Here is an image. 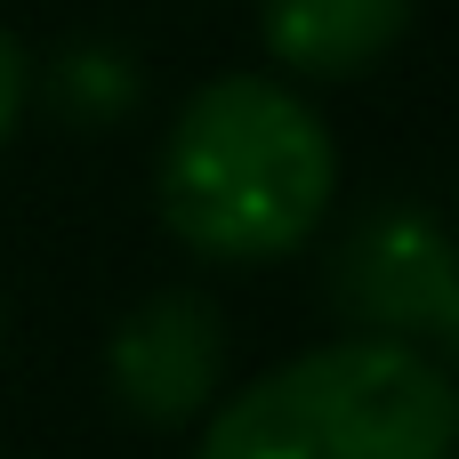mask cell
<instances>
[{
	"instance_id": "2",
	"label": "cell",
	"mask_w": 459,
	"mask_h": 459,
	"mask_svg": "<svg viewBox=\"0 0 459 459\" xmlns=\"http://www.w3.org/2000/svg\"><path fill=\"white\" fill-rule=\"evenodd\" d=\"M459 387L411 339H339L274 363L194 436V459H452Z\"/></svg>"
},
{
	"instance_id": "4",
	"label": "cell",
	"mask_w": 459,
	"mask_h": 459,
	"mask_svg": "<svg viewBox=\"0 0 459 459\" xmlns=\"http://www.w3.org/2000/svg\"><path fill=\"white\" fill-rule=\"evenodd\" d=\"M226 379V315L202 290H161L121 315L105 347V387L137 428H194Z\"/></svg>"
},
{
	"instance_id": "7",
	"label": "cell",
	"mask_w": 459,
	"mask_h": 459,
	"mask_svg": "<svg viewBox=\"0 0 459 459\" xmlns=\"http://www.w3.org/2000/svg\"><path fill=\"white\" fill-rule=\"evenodd\" d=\"M24 48L0 32V153H8V137H16V121H24Z\"/></svg>"
},
{
	"instance_id": "9",
	"label": "cell",
	"mask_w": 459,
	"mask_h": 459,
	"mask_svg": "<svg viewBox=\"0 0 459 459\" xmlns=\"http://www.w3.org/2000/svg\"><path fill=\"white\" fill-rule=\"evenodd\" d=\"M452 459H459V452H452Z\"/></svg>"
},
{
	"instance_id": "5",
	"label": "cell",
	"mask_w": 459,
	"mask_h": 459,
	"mask_svg": "<svg viewBox=\"0 0 459 459\" xmlns=\"http://www.w3.org/2000/svg\"><path fill=\"white\" fill-rule=\"evenodd\" d=\"M258 32H266V56L282 73L355 81L411 32V0H266Z\"/></svg>"
},
{
	"instance_id": "1",
	"label": "cell",
	"mask_w": 459,
	"mask_h": 459,
	"mask_svg": "<svg viewBox=\"0 0 459 459\" xmlns=\"http://www.w3.org/2000/svg\"><path fill=\"white\" fill-rule=\"evenodd\" d=\"M161 226L210 266H266L315 242L339 202V145L307 97L266 73H226L186 97L153 178Z\"/></svg>"
},
{
	"instance_id": "8",
	"label": "cell",
	"mask_w": 459,
	"mask_h": 459,
	"mask_svg": "<svg viewBox=\"0 0 459 459\" xmlns=\"http://www.w3.org/2000/svg\"><path fill=\"white\" fill-rule=\"evenodd\" d=\"M436 355H444V371H452V387H459V299L444 307V323H436V339H428Z\"/></svg>"
},
{
	"instance_id": "6",
	"label": "cell",
	"mask_w": 459,
	"mask_h": 459,
	"mask_svg": "<svg viewBox=\"0 0 459 459\" xmlns=\"http://www.w3.org/2000/svg\"><path fill=\"white\" fill-rule=\"evenodd\" d=\"M129 65L113 56V48H73L65 65H56V105L73 113V121H113L121 105H129Z\"/></svg>"
},
{
	"instance_id": "3",
	"label": "cell",
	"mask_w": 459,
	"mask_h": 459,
	"mask_svg": "<svg viewBox=\"0 0 459 459\" xmlns=\"http://www.w3.org/2000/svg\"><path fill=\"white\" fill-rule=\"evenodd\" d=\"M323 299L363 331V339H411L428 347L444 307L459 299V242L411 202H379L363 210L323 274Z\"/></svg>"
}]
</instances>
